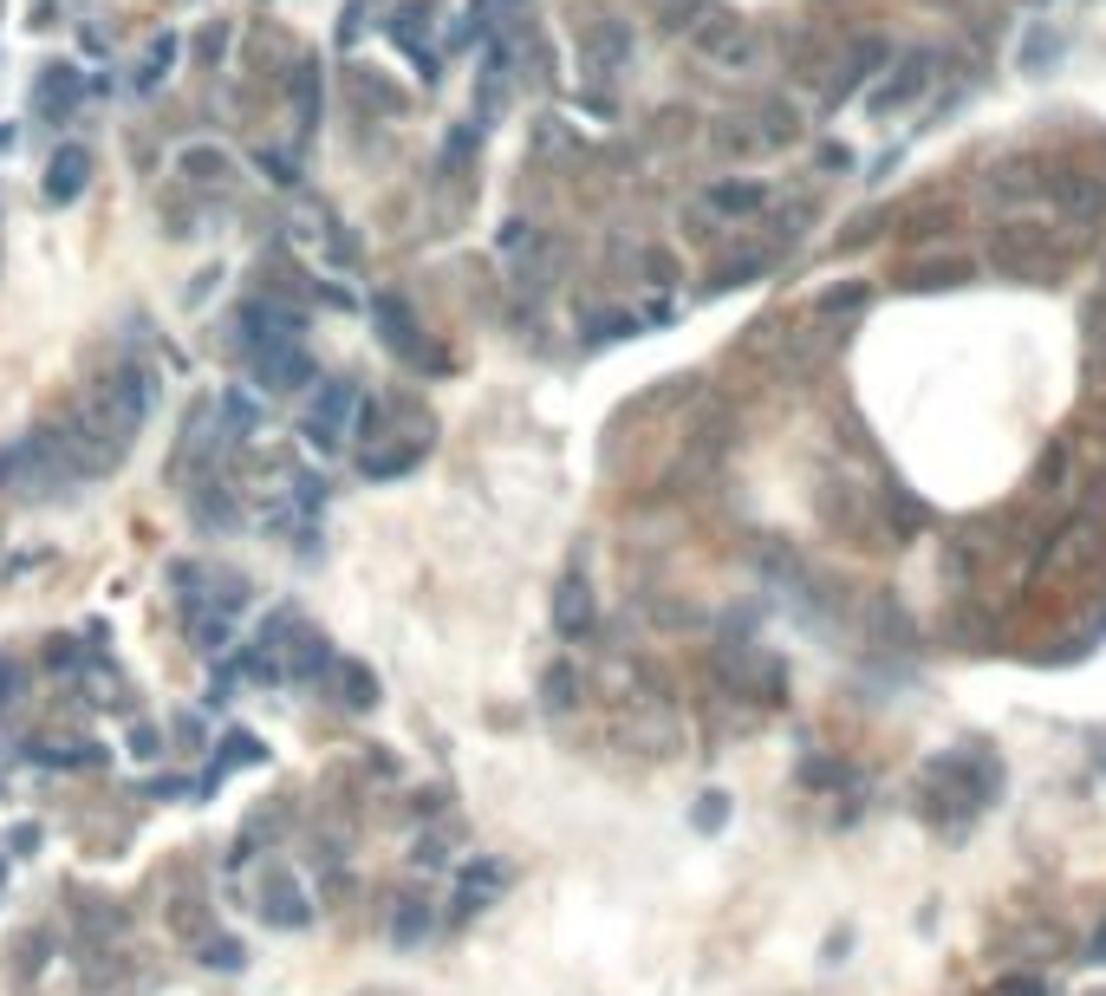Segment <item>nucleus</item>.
<instances>
[{
	"instance_id": "7",
	"label": "nucleus",
	"mask_w": 1106,
	"mask_h": 996,
	"mask_svg": "<svg viewBox=\"0 0 1106 996\" xmlns=\"http://www.w3.org/2000/svg\"><path fill=\"white\" fill-rule=\"evenodd\" d=\"M203 964H208V971H241V944H235V938H208Z\"/></svg>"
},
{
	"instance_id": "2",
	"label": "nucleus",
	"mask_w": 1106,
	"mask_h": 996,
	"mask_svg": "<svg viewBox=\"0 0 1106 996\" xmlns=\"http://www.w3.org/2000/svg\"><path fill=\"white\" fill-rule=\"evenodd\" d=\"M261 912H268L274 925H306V899H300V892H293V886H286L280 873H274V899L261 892Z\"/></svg>"
},
{
	"instance_id": "5",
	"label": "nucleus",
	"mask_w": 1106,
	"mask_h": 996,
	"mask_svg": "<svg viewBox=\"0 0 1106 996\" xmlns=\"http://www.w3.org/2000/svg\"><path fill=\"white\" fill-rule=\"evenodd\" d=\"M78 183H85V150H66V156H53V196H78Z\"/></svg>"
},
{
	"instance_id": "8",
	"label": "nucleus",
	"mask_w": 1106,
	"mask_h": 996,
	"mask_svg": "<svg viewBox=\"0 0 1106 996\" xmlns=\"http://www.w3.org/2000/svg\"><path fill=\"white\" fill-rule=\"evenodd\" d=\"M696 827H723V794H703V808H696Z\"/></svg>"
},
{
	"instance_id": "4",
	"label": "nucleus",
	"mask_w": 1106,
	"mask_h": 996,
	"mask_svg": "<svg viewBox=\"0 0 1106 996\" xmlns=\"http://www.w3.org/2000/svg\"><path fill=\"white\" fill-rule=\"evenodd\" d=\"M339 691H346V704H351V711L378 704V678H371V671H358V664H339Z\"/></svg>"
},
{
	"instance_id": "1",
	"label": "nucleus",
	"mask_w": 1106,
	"mask_h": 996,
	"mask_svg": "<svg viewBox=\"0 0 1106 996\" xmlns=\"http://www.w3.org/2000/svg\"><path fill=\"white\" fill-rule=\"evenodd\" d=\"M1054 196H1061V209L1081 215V221H1094V215L1106 209V196H1100V183H1094V176H1061V183H1054Z\"/></svg>"
},
{
	"instance_id": "3",
	"label": "nucleus",
	"mask_w": 1106,
	"mask_h": 996,
	"mask_svg": "<svg viewBox=\"0 0 1106 996\" xmlns=\"http://www.w3.org/2000/svg\"><path fill=\"white\" fill-rule=\"evenodd\" d=\"M586 619H593V599H586L579 580H566V586H560V632H579Z\"/></svg>"
},
{
	"instance_id": "6",
	"label": "nucleus",
	"mask_w": 1106,
	"mask_h": 996,
	"mask_svg": "<svg viewBox=\"0 0 1106 996\" xmlns=\"http://www.w3.org/2000/svg\"><path fill=\"white\" fill-rule=\"evenodd\" d=\"M391 931H398V944H416V938L430 931V906L404 899V906H398V925H391Z\"/></svg>"
},
{
	"instance_id": "9",
	"label": "nucleus",
	"mask_w": 1106,
	"mask_h": 996,
	"mask_svg": "<svg viewBox=\"0 0 1106 996\" xmlns=\"http://www.w3.org/2000/svg\"><path fill=\"white\" fill-rule=\"evenodd\" d=\"M1094 964H1106V925H1100V938H1094Z\"/></svg>"
}]
</instances>
